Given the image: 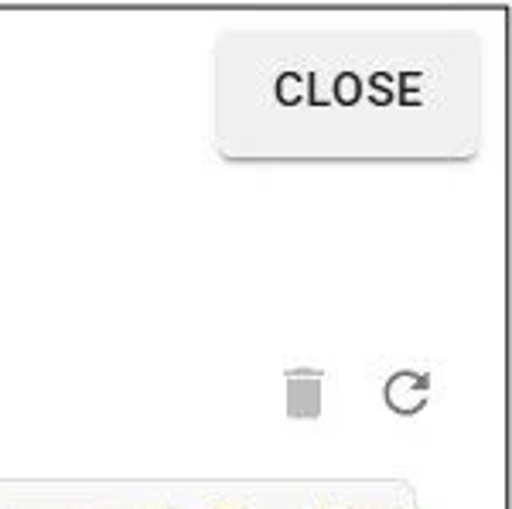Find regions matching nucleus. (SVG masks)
Wrapping results in <instances>:
<instances>
[{
	"label": "nucleus",
	"mask_w": 512,
	"mask_h": 509,
	"mask_svg": "<svg viewBox=\"0 0 512 509\" xmlns=\"http://www.w3.org/2000/svg\"><path fill=\"white\" fill-rule=\"evenodd\" d=\"M246 509H315V506H246Z\"/></svg>",
	"instance_id": "f257e3e1"
},
{
	"label": "nucleus",
	"mask_w": 512,
	"mask_h": 509,
	"mask_svg": "<svg viewBox=\"0 0 512 509\" xmlns=\"http://www.w3.org/2000/svg\"><path fill=\"white\" fill-rule=\"evenodd\" d=\"M373 509H383V506H373ZM386 509H410V506H386Z\"/></svg>",
	"instance_id": "f03ea898"
},
{
	"label": "nucleus",
	"mask_w": 512,
	"mask_h": 509,
	"mask_svg": "<svg viewBox=\"0 0 512 509\" xmlns=\"http://www.w3.org/2000/svg\"><path fill=\"white\" fill-rule=\"evenodd\" d=\"M178 509H209V506H178Z\"/></svg>",
	"instance_id": "7ed1b4c3"
}]
</instances>
